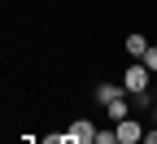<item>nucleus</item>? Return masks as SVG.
Returning <instances> with one entry per match:
<instances>
[{"label":"nucleus","instance_id":"obj_1","mask_svg":"<svg viewBox=\"0 0 157 144\" xmlns=\"http://www.w3.org/2000/svg\"><path fill=\"white\" fill-rule=\"evenodd\" d=\"M148 79H153V70L144 66V61H140V66H131V70L122 74V88H127V96H140V92H148Z\"/></svg>","mask_w":157,"mask_h":144},{"label":"nucleus","instance_id":"obj_2","mask_svg":"<svg viewBox=\"0 0 157 144\" xmlns=\"http://www.w3.org/2000/svg\"><path fill=\"white\" fill-rule=\"evenodd\" d=\"M113 135H118V144H144V127H140L135 118L113 122Z\"/></svg>","mask_w":157,"mask_h":144},{"label":"nucleus","instance_id":"obj_3","mask_svg":"<svg viewBox=\"0 0 157 144\" xmlns=\"http://www.w3.org/2000/svg\"><path fill=\"white\" fill-rule=\"evenodd\" d=\"M66 135H70L74 144H96V127H92V118H74L70 127H66Z\"/></svg>","mask_w":157,"mask_h":144},{"label":"nucleus","instance_id":"obj_4","mask_svg":"<svg viewBox=\"0 0 157 144\" xmlns=\"http://www.w3.org/2000/svg\"><path fill=\"white\" fill-rule=\"evenodd\" d=\"M105 114L113 118V122H122V118H131V100H127V92L113 100V105H105Z\"/></svg>","mask_w":157,"mask_h":144},{"label":"nucleus","instance_id":"obj_5","mask_svg":"<svg viewBox=\"0 0 157 144\" xmlns=\"http://www.w3.org/2000/svg\"><path fill=\"white\" fill-rule=\"evenodd\" d=\"M122 92H127V88H118V83H101V88H96V100H101V105H113Z\"/></svg>","mask_w":157,"mask_h":144},{"label":"nucleus","instance_id":"obj_6","mask_svg":"<svg viewBox=\"0 0 157 144\" xmlns=\"http://www.w3.org/2000/svg\"><path fill=\"white\" fill-rule=\"evenodd\" d=\"M127 53L144 61V53H148V39H144V35H127Z\"/></svg>","mask_w":157,"mask_h":144},{"label":"nucleus","instance_id":"obj_7","mask_svg":"<svg viewBox=\"0 0 157 144\" xmlns=\"http://www.w3.org/2000/svg\"><path fill=\"white\" fill-rule=\"evenodd\" d=\"M144 66H148V70H157V44H148V53H144Z\"/></svg>","mask_w":157,"mask_h":144},{"label":"nucleus","instance_id":"obj_8","mask_svg":"<svg viewBox=\"0 0 157 144\" xmlns=\"http://www.w3.org/2000/svg\"><path fill=\"white\" fill-rule=\"evenodd\" d=\"M153 127H157V105H153Z\"/></svg>","mask_w":157,"mask_h":144},{"label":"nucleus","instance_id":"obj_9","mask_svg":"<svg viewBox=\"0 0 157 144\" xmlns=\"http://www.w3.org/2000/svg\"><path fill=\"white\" fill-rule=\"evenodd\" d=\"M61 144H74V140H70V135H66V140H61Z\"/></svg>","mask_w":157,"mask_h":144}]
</instances>
